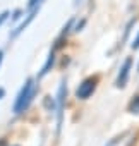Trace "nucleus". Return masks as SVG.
Segmentation results:
<instances>
[{
    "label": "nucleus",
    "instance_id": "1",
    "mask_svg": "<svg viewBox=\"0 0 139 146\" xmlns=\"http://www.w3.org/2000/svg\"><path fill=\"white\" fill-rule=\"evenodd\" d=\"M36 93H38V86L34 84L33 79H28L26 84L23 86V90L19 91L17 98H16V103H14V108H12L14 113H23V112L31 105V102H33V98L36 96Z\"/></svg>",
    "mask_w": 139,
    "mask_h": 146
},
{
    "label": "nucleus",
    "instance_id": "2",
    "mask_svg": "<svg viewBox=\"0 0 139 146\" xmlns=\"http://www.w3.org/2000/svg\"><path fill=\"white\" fill-rule=\"evenodd\" d=\"M96 84H98V78H86V79L77 86V90H76V96H77L79 100H86V98H89V96L95 93Z\"/></svg>",
    "mask_w": 139,
    "mask_h": 146
},
{
    "label": "nucleus",
    "instance_id": "3",
    "mask_svg": "<svg viewBox=\"0 0 139 146\" xmlns=\"http://www.w3.org/2000/svg\"><path fill=\"white\" fill-rule=\"evenodd\" d=\"M130 69H132V58H125V62L122 64L120 70H118V76L115 81L117 88H125L127 81H129V74H130Z\"/></svg>",
    "mask_w": 139,
    "mask_h": 146
},
{
    "label": "nucleus",
    "instance_id": "4",
    "mask_svg": "<svg viewBox=\"0 0 139 146\" xmlns=\"http://www.w3.org/2000/svg\"><path fill=\"white\" fill-rule=\"evenodd\" d=\"M65 96H67V86H65V83H62L60 88H58V95H57V127H58V129H60V125H62V115H64Z\"/></svg>",
    "mask_w": 139,
    "mask_h": 146
},
{
    "label": "nucleus",
    "instance_id": "5",
    "mask_svg": "<svg viewBox=\"0 0 139 146\" xmlns=\"http://www.w3.org/2000/svg\"><path fill=\"white\" fill-rule=\"evenodd\" d=\"M36 14H38V7L31 9V12L28 14V17H26V19H24V21H23V23H21V24H19V26H17V28L14 29V33H12V38L19 36V35H21V33H23V31H24V29H26V28L29 26V23H31V21L34 19V16H36Z\"/></svg>",
    "mask_w": 139,
    "mask_h": 146
},
{
    "label": "nucleus",
    "instance_id": "6",
    "mask_svg": "<svg viewBox=\"0 0 139 146\" xmlns=\"http://www.w3.org/2000/svg\"><path fill=\"white\" fill-rule=\"evenodd\" d=\"M53 64H55V48L50 52V55H48V58H46V62H45L43 69H41V72L38 74V78H43V76H46L48 72H50V69L53 67Z\"/></svg>",
    "mask_w": 139,
    "mask_h": 146
},
{
    "label": "nucleus",
    "instance_id": "7",
    "mask_svg": "<svg viewBox=\"0 0 139 146\" xmlns=\"http://www.w3.org/2000/svg\"><path fill=\"white\" fill-rule=\"evenodd\" d=\"M129 112H130V113H139V95L130 100V103H129Z\"/></svg>",
    "mask_w": 139,
    "mask_h": 146
},
{
    "label": "nucleus",
    "instance_id": "8",
    "mask_svg": "<svg viewBox=\"0 0 139 146\" xmlns=\"http://www.w3.org/2000/svg\"><path fill=\"white\" fill-rule=\"evenodd\" d=\"M43 2V0H29V4H28V7L29 9H34V7H40V4Z\"/></svg>",
    "mask_w": 139,
    "mask_h": 146
},
{
    "label": "nucleus",
    "instance_id": "9",
    "mask_svg": "<svg viewBox=\"0 0 139 146\" xmlns=\"http://www.w3.org/2000/svg\"><path fill=\"white\" fill-rule=\"evenodd\" d=\"M7 17H9V11H4L2 14H0V26L5 23V19H7Z\"/></svg>",
    "mask_w": 139,
    "mask_h": 146
},
{
    "label": "nucleus",
    "instance_id": "10",
    "mask_svg": "<svg viewBox=\"0 0 139 146\" xmlns=\"http://www.w3.org/2000/svg\"><path fill=\"white\" fill-rule=\"evenodd\" d=\"M130 46H132L134 50H136V48H139V35L134 38V41H132V45H130Z\"/></svg>",
    "mask_w": 139,
    "mask_h": 146
},
{
    "label": "nucleus",
    "instance_id": "11",
    "mask_svg": "<svg viewBox=\"0 0 139 146\" xmlns=\"http://www.w3.org/2000/svg\"><path fill=\"white\" fill-rule=\"evenodd\" d=\"M21 14H23L21 11H16V12H14V17H12V19H14V21H17V19L21 17Z\"/></svg>",
    "mask_w": 139,
    "mask_h": 146
},
{
    "label": "nucleus",
    "instance_id": "12",
    "mask_svg": "<svg viewBox=\"0 0 139 146\" xmlns=\"http://www.w3.org/2000/svg\"><path fill=\"white\" fill-rule=\"evenodd\" d=\"M2 60H4V52L0 50V64H2Z\"/></svg>",
    "mask_w": 139,
    "mask_h": 146
},
{
    "label": "nucleus",
    "instance_id": "13",
    "mask_svg": "<svg viewBox=\"0 0 139 146\" xmlns=\"http://www.w3.org/2000/svg\"><path fill=\"white\" fill-rule=\"evenodd\" d=\"M0 146H7V143H5L4 139H0Z\"/></svg>",
    "mask_w": 139,
    "mask_h": 146
},
{
    "label": "nucleus",
    "instance_id": "14",
    "mask_svg": "<svg viewBox=\"0 0 139 146\" xmlns=\"http://www.w3.org/2000/svg\"><path fill=\"white\" fill-rule=\"evenodd\" d=\"M4 95H5V91H4V90H2V88H0V98H2V96H4Z\"/></svg>",
    "mask_w": 139,
    "mask_h": 146
},
{
    "label": "nucleus",
    "instance_id": "15",
    "mask_svg": "<svg viewBox=\"0 0 139 146\" xmlns=\"http://www.w3.org/2000/svg\"><path fill=\"white\" fill-rule=\"evenodd\" d=\"M76 2H79V0H76Z\"/></svg>",
    "mask_w": 139,
    "mask_h": 146
}]
</instances>
